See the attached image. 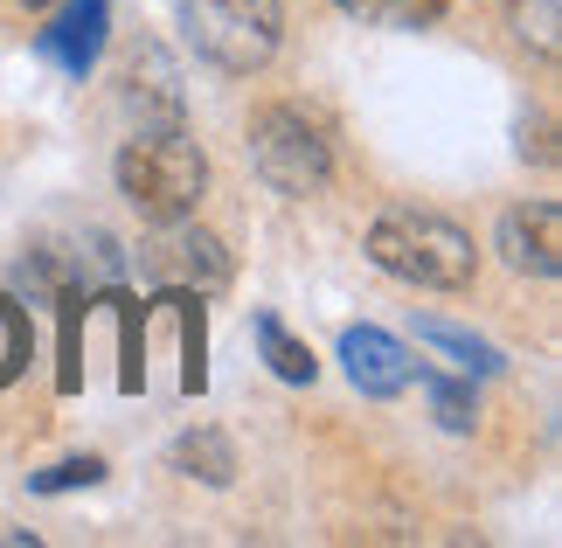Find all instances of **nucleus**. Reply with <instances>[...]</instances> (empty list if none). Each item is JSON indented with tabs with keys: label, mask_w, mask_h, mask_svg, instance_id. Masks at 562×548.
Masks as SVG:
<instances>
[{
	"label": "nucleus",
	"mask_w": 562,
	"mask_h": 548,
	"mask_svg": "<svg viewBox=\"0 0 562 548\" xmlns=\"http://www.w3.org/2000/svg\"><path fill=\"white\" fill-rule=\"evenodd\" d=\"M175 466H181L188 479H202V487H229V479H236V445H229L223 430L194 424L181 445H175Z\"/></svg>",
	"instance_id": "obj_9"
},
{
	"label": "nucleus",
	"mask_w": 562,
	"mask_h": 548,
	"mask_svg": "<svg viewBox=\"0 0 562 548\" xmlns=\"http://www.w3.org/2000/svg\"><path fill=\"white\" fill-rule=\"evenodd\" d=\"M181 29L202 63L250 77L285 42V0H181Z\"/></svg>",
	"instance_id": "obj_3"
},
{
	"label": "nucleus",
	"mask_w": 562,
	"mask_h": 548,
	"mask_svg": "<svg viewBox=\"0 0 562 548\" xmlns=\"http://www.w3.org/2000/svg\"><path fill=\"white\" fill-rule=\"evenodd\" d=\"M21 8H49V0H21Z\"/></svg>",
	"instance_id": "obj_17"
},
{
	"label": "nucleus",
	"mask_w": 562,
	"mask_h": 548,
	"mask_svg": "<svg viewBox=\"0 0 562 548\" xmlns=\"http://www.w3.org/2000/svg\"><path fill=\"white\" fill-rule=\"evenodd\" d=\"M112 174H119V194L146 223H175V215H194V202H202L209 153L194 146L181 125H139V133L119 146Z\"/></svg>",
	"instance_id": "obj_2"
},
{
	"label": "nucleus",
	"mask_w": 562,
	"mask_h": 548,
	"mask_svg": "<svg viewBox=\"0 0 562 548\" xmlns=\"http://www.w3.org/2000/svg\"><path fill=\"white\" fill-rule=\"evenodd\" d=\"M417 340H430V347H445L451 361L465 368V376H501V347L493 340H480V334H465V326H451V320H417Z\"/></svg>",
	"instance_id": "obj_10"
},
{
	"label": "nucleus",
	"mask_w": 562,
	"mask_h": 548,
	"mask_svg": "<svg viewBox=\"0 0 562 548\" xmlns=\"http://www.w3.org/2000/svg\"><path fill=\"white\" fill-rule=\"evenodd\" d=\"M250 167H257V181H265L271 194L306 202V194L327 188L334 146L299 104H271V112H257V125H250Z\"/></svg>",
	"instance_id": "obj_4"
},
{
	"label": "nucleus",
	"mask_w": 562,
	"mask_h": 548,
	"mask_svg": "<svg viewBox=\"0 0 562 548\" xmlns=\"http://www.w3.org/2000/svg\"><path fill=\"white\" fill-rule=\"evenodd\" d=\"M369 257L389 278L417 284V292H465L472 271H480L472 236L430 209H382L369 230Z\"/></svg>",
	"instance_id": "obj_1"
},
{
	"label": "nucleus",
	"mask_w": 562,
	"mask_h": 548,
	"mask_svg": "<svg viewBox=\"0 0 562 548\" xmlns=\"http://www.w3.org/2000/svg\"><path fill=\"white\" fill-rule=\"evenodd\" d=\"M514 35L555 56V0H514Z\"/></svg>",
	"instance_id": "obj_16"
},
{
	"label": "nucleus",
	"mask_w": 562,
	"mask_h": 548,
	"mask_svg": "<svg viewBox=\"0 0 562 548\" xmlns=\"http://www.w3.org/2000/svg\"><path fill=\"white\" fill-rule=\"evenodd\" d=\"M104 29H112V8L104 0H63L56 8V21L35 35V49L56 63L63 77H91L98 70V56H104Z\"/></svg>",
	"instance_id": "obj_6"
},
{
	"label": "nucleus",
	"mask_w": 562,
	"mask_h": 548,
	"mask_svg": "<svg viewBox=\"0 0 562 548\" xmlns=\"http://www.w3.org/2000/svg\"><path fill=\"white\" fill-rule=\"evenodd\" d=\"M139 271L154 278L160 292L202 299V292H223L229 284V250H223V236H209L194 215H175V223H160L139 244Z\"/></svg>",
	"instance_id": "obj_5"
},
{
	"label": "nucleus",
	"mask_w": 562,
	"mask_h": 548,
	"mask_svg": "<svg viewBox=\"0 0 562 548\" xmlns=\"http://www.w3.org/2000/svg\"><path fill=\"white\" fill-rule=\"evenodd\" d=\"M340 361H348V382L361 396H403L409 376H417V361H409V347L396 334H382V326H348L340 334Z\"/></svg>",
	"instance_id": "obj_7"
},
{
	"label": "nucleus",
	"mask_w": 562,
	"mask_h": 548,
	"mask_svg": "<svg viewBox=\"0 0 562 548\" xmlns=\"http://www.w3.org/2000/svg\"><path fill=\"white\" fill-rule=\"evenodd\" d=\"M340 14L375 21V29H438L451 0H334Z\"/></svg>",
	"instance_id": "obj_11"
},
{
	"label": "nucleus",
	"mask_w": 562,
	"mask_h": 548,
	"mask_svg": "<svg viewBox=\"0 0 562 548\" xmlns=\"http://www.w3.org/2000/svg\"><path fill=\"white\" fill-rule=\"evenodd\" d=\"M104 479V458H63L49 472H29V493H77V487H98Z\"/></svg>",
	"instance_id": "obj_15"
},
{
	"label": "nucleus",
	"mask_w": 562,
	"mask_h": 548,
	"mask_svg": "<svg viewBox=\"0 0 562 548\" xmlns=\"http://www.w3.org/2000/svg\"><path fill=\"white\" fill-rule=\"evenodd\" d=\"M501 257L528 278H555L562 271V209L555 202H521L501 215Z\"/></svg>",
	"instance_id": "obj_8"
},
{
	"label": "nucleus",
	"mask_w": 562,
	"mask_h": 548,
	"mask_svg": "<svg viewBox=\"0 0 562 548\" xmlns=\"http://www.w3.org/2000/svg\"><path fill=\"white\" fill-rule=\"evenodd\" d=\"M29 347H35V334H29V313L0 292V389H8L21 368H29Z\"/></svg>",
	"instance_id": "obj_13"
},
{
	"label": "nucleus",
	"mask_w": 562,
	"mask_h": 548,
	"mask_svg": "<svg viewBox=\"0 0 562 548\" xmlns=\"http://www.w3.org/2000/svg\"><path fill=\"white\" fill-rule=\"evenodd\" d=\"M424 389H430V410H438V424L445 430H472L480 424V403H472V389L465 382H445V376H430V368H417Z\"/></svg>",
	"instance_id": "obj_14"
},
{
	"label": "nucleus",
	"mask_w": 562,
	"mask_h": 548,
	"mask_svg": "<svg viewBox=\"0 0 562 548\" xmlns=\"http://www.w3.org/2000/svg\"><path fill=\"white\" fill-rule=\"evenodd\" d=\"M257 347H265V361H271V376H278V382H313V376H319L313 347H306V340H292L271 313H257Z\"/></svg>",
	"instance_id": "obj_12"
}]
</instances>
